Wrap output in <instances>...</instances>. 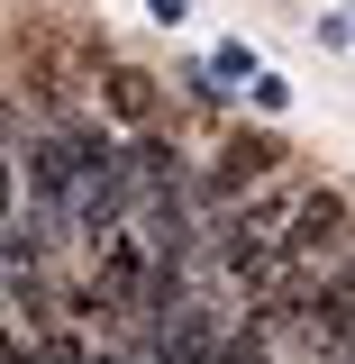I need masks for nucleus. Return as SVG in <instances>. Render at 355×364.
I'll use <instances>...</instances> for the list:
<instances>
[{"instance_id":"obj_1","label":"nucleus","mask_w":355,"mask_h":364,"mask_svg":"<svg viewBox=\"0 0 355 364\" xmlns=\"http://www.w3.org/2000/svg\"><path fill=\"white\" fill-rule=\"evenodd\" d=\"M346 228H355V200H346V191H337V182H301L292 210H282V237H273V273H292V282L310 291L319 264L346 246Z\"/></svg>"},{"instance_id":"obj_2","label":"nucleus","mask_w":355,"mask_h":364,"mask_svg":"<svg viewBox=\"0 0 355 364\" xmlns=\"http://www.w3.org/2000/svg\"><path fill=\"white\" fill-rule=\"evenodd\" d=\"M292 173V155H282V136H265V128H237V136H219L210 146V164L191 173V210H237V200H255L265 182H282Z\"/></svg>"},{"instance_id":"obj_3","label":"nucleus","mask_w":355,"mask_h":364,"mask_svg":"<svg viewBox=\"0 0 355 364\" xmlns=\"http://www.w3.org/2000/svg\"><path fill=\"white\" fill-rule=\"evenodd\" d=\"M100 109H110L128 136L174 119V109H164V91H155V73H137V64H100Z\"/></svg>"},{"instance_id":"obj_4","label":"nucleus","mask_w":355,"mask_h":364,"mask_svg":"<svg viewBox=\"0 0 355 364\" xmlns=\"http://www.w3.org/2000/svg\"><path fill=\"white\" fill-rule=\"evenodd\" d=\"M210 364H273V337L265 328H246V318H228V337H219V355Z\"/></svg>"},{"instance_id":"obj_5","label":"nucleus","mask_w":355,"mask_h":364,"mask_svg":"<svg viewBox=\"0 0 355 364\" xmlns=\"http://www.w3.org/2000/svg\"><path fill=\"white\" fill-rule=\"evenodd\" d=\"M201 73H210V82H255V55H246V46H219Z\"/></svg>"},{"instance_id":"obj_6","label":"nucleus","mask_w":355,"mask_h":364,"mask_svg":"<svg viewBox=\"0 0 355 364\" xmlns=\"http://www.w3.org/2000/svg\"><path fill=\"white\" fill-rule=\"evenodd\" d=\"M319 282H337V291H355V228H346V246L319 264Z\"/></svg>"},{"instance_id":"obj_7","label":"nucleus","mask_w":355,"mask_h":364,"mask_svg":"<svg viewBox=\"0 0 355 364\" xmlns=\"http://www.w3.org/2000/svg\"><path fill=\"white\" fill-rule=\"evenodd\" d=\"M246 100H255V109H292V91H282V73H255V82H246Z\"/></svg>"},{"instance_id":"obj_8","label":"nucleus","mask_w":355,"mask_h":364,"mask_svg":"<svg viewBox=\"0 0 355 364\" xmlns=\"http://www.w3.org/2000/svg\"><path fill=\"white\" fill-rule=\"evenodd\" d=\"M18 219V164H9V146H0V228Z\"/></svg>"}]
</instances>
